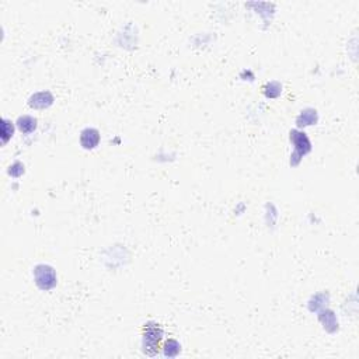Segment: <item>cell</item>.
<instances>
[{
	"label": "cell",
	"instance_id": "cell-1",
	"mask_svg": "<svg viewBox=\"0 0 359 359\" xmlns=\"http://www.w3.org/2000/svg\"><path fill=\"white\" fill-rule=\"evenodd\" d=\"M142 351L147 356H156L162 349L164 337L163 327L156 321H147L142 326Z\"/></svg>",
	"mask_w": 359,
	"mask_h": 359
},
{
	"label": "cell",
	"instance_id": "cell-2",
	"mask_svg": "<svg viewBox=\"0 0 359 359\" xmlns=\"http://www.w3.org/2000/svg\"><path fill=\"white\" fill-rule=\"evenodd\" d=\"M34 278L37 286L42 290H49L56 286V272L49 265H37L34 270Z\"/></svg>",
	"mask_w": 359,
	"mask_h": 359
},
{
	"label": "cell",
	"instance_id": "cell-3",
	"mask_svg": "<svg viewBox=\"0 0 359 359\" xmlns=\"http://www.w3.org/2000/svg\"><path fill=\"white\" fill-rule=\"evenodd\" d=\"M290 142L294 143V146H295L294 158H296L298 160H299L300 158H303L305 154H307V153L311 150V143L305 132H299V131L290 132ZM298 160H296V163H298Z\"/></svg>",
	"mask_w": 359,
	"mask_h": 359
},
{
	"label": "cell",
	"instance_id": "cell-4",
	"mask_svg": "<svg viewBox=\"0 0 359 359\" xmlns=\"http://www.w3.org/2000/svg\"><path fill=\"white\" fill-rule=\"evenodd\" d=\"M52 103H54V96L49 92L35 93V94L31 96L30 100H28V105H30L31 108L35 109L48 108Z\"/></svg>",
	"mask_w": 359,
	"mask_h": 359
},
{
	"label": "cell",
	"instance_id": "cell-5",
	"mask_svg": "<svg viewBox=\"0 0 359 359\" xmlns=\"http://www.w3.org/2000/svg\"><path fill=\"white\" fill-rule=\"evenodd\" d=\"M100 143V132L94 128H86L84 131H82L80 133V145L84 149H94L96 146H98Z\"/></svg>",
	"mask_w": 359,
	"mask_h": 359
},
{
	"label": "cell",
	"instance_id": "cell-6",
	"mask_svg": "<svg viewBox=\"0 0 359 359\" xmlns=\"http://www.w3.org/2000/svg\"><path fill=\"white\" fill-rule=\"evenodd\" d=\"M17 126H18L21 133L28 135V133H33L37 129V120L30 117V115H23L17 120Z\"/></svg>",
	"mask_w": 359,
	"mask_h": 359
},
{
	"label": "cell",
	"instance_id": "cell-7",
	"mask_svg": "<svg viewBox=\"0 0 359 359\" xmlns=\"http://www.w3.org/2000/svg\"><path fill=\"white\" fill-rule=\"evenodd\" d=\"M162 349H163V352L166 356H169V358H175V356L181 352V345H180L178 341L174 340V338H169V340H166V341H164Z\"/></svg>",
	"mask_w": 359,
	"mask_h": 359
},
{
	"label": "cell",
	"instance_id": "cell-8",
	"mask_svg": "<svg viewBox=\"0 0 359 359\" xmlns=\"http://www.w3.org/2000/svg\"><path fill=\"white\" fill-rule=\"evenodd\" d=\"M316 122V111L315 109H306L298 117V125L306 126L311 125Z\"/></svg>",
	"mask_w": 359,
	"mask_h": 359
},
{
	"label": "cell",
	"instance_id": "cell-9",
	"mask_svg": "<svg viewBox=\"0 0 359 359\" xmlns=\"http://www.w3.org/2000/svg\"><path fill=\"white\" fill-rule=\"evenodd\" d=\"M14 126L9 120H3V126H2V139L3 142H7L13 136Z\"/></svg>",
	"mask_w": 359,
	"mask_h": 359
},
{
	"label": "cell",
	"instance_id": "cell-10",
	"mask_svg": "<svg viewBox=\"0 0 359 359\" xmlns=\"http://www.w3.org/2000/svg\"><path fill=\"white\" fill-rule=\"evenodd\" d=\"M23 173H24V166L20 162H16L13 166H10L9 174L13 177H20V175H23Z\"/></svg>",
	"mask_w": 359,
	"mask_h": 359
}]
</instances>
